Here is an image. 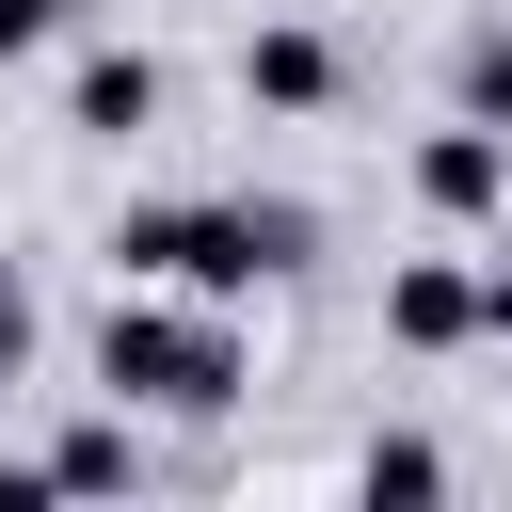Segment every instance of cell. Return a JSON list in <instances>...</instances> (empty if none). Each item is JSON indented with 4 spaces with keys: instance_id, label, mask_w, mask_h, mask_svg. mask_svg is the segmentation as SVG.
<instances>
[{
    "instance_id": "obj_3",
    "label": "cell",
    "mask_w": 512,
    "mask_h": 512,
    "mask_svg": "<svg viewBox=\"0 0 512 512\" xmlns=\"http://www.w3.org/2000/svg\"><path fill=\"white\" fill-rule=\"evenodd\" d=\"M496 192H512V128H480V112H448V128L416 144V208H432V224H480Z\"/></svg>"
},
{
    "instance_id": "obj_9",
    "label": "cell",
    "mask_w": 512,
    "mask_h": 512,
    "mask_svg": "<svg viewBox=\"0 0 512 512\" xmlns=\"http://www.w3.org/2000/svg\"><path fill=\"white\" fill-rule=\"evenodd\" d=\"M368 496H448V464H432L416 432H384V448H368Z\"/></svg>"
},
{
    "instance_id": "obj_7",
    "label": "cell",
    "mask_w": 512,
    "mask_h": 512,
    "mask_svg": "<svg viewBox=\"0 0 512 512\" xmlns=\"http://www.w3.org/2000/svg\"><path fill=\"white\" fill-rule=\"evenodd\" d=\"M48 480H64V496H112V480H128V416H80V432L48 448Z\"/></svg>"
},
{
    "instance_id": "obj_1",
    "label": "cell",
    "mask_w": 512,
    "mask_h": 512,
    "mask_svg": "<svg viewBox=\"0 0 512 512\" xmlns=\"http://www.w3.org/2000/svg\"><path fill=\"white\" fill-rule=\"evenodd\" d=\"M112 256H128V288L240 304V288L304 272V256H320V224H304L288 192H208V208H128V224H112Z\"/></svg>"
},
{
    "instance_id": "obj_6",
    "label": "cell",
    "mask_w": 512,
    "mask_h": 512,
    "mask_svg": "<svg viewBox=\"0 0 512 512\" xmlns=\"http://www.w3.org/2000/svg\"><path fill=\"white\" fill-rule=\"evenodd\" d=\"M240 96H256V112H320V96H336V48H320V32H256V48H240Z\"/></svg>"
},
{
    "instance_id": "obj_11",
    "label": "cell",
    "mask_w": 512,
    "mask_h": 512,
    "mask_svg": "<svg viewBox=\"0 0 512 512\" xmlns=\"http://www.w3.org/2000/svg\"><path fill=\"white\" fill-rule=\"evenodd\" d=\"M16 368H32V288L0 272V384H16Z\"/></svg>"
},
{
    "instance_id": "obj_5",
    "label": "cell",
    "mask_w": 512,
    "mask_h": 512,
    "mask_svg": "<svg viewBox=\"0 0 512 512\" xmlns=\"http://www.w3.org/2000/svg\"><path fill=\"white\" fill-rule=\"evenodd\" d=\"M64 112H80L96 144H128V128L160 112V64H144V48H80V80H64Z\"/></svg>"
},
{
    "instance_id": "obj_12",
    "label": "cell",
    "mask_w": 512,
    "mask_h": 512,
    "mask_svg": "<svg viewBox=\"0 0 512 512\" xmlns=\"http://www.w3.org/2000/svg\"><path fill=\"white\" fill-rule=\"evenodd\" d=\"M480 320H496V336H512V256H496V272H480Z\"/></svg>"
},
{
    "instance_id": "obj_10",
    "label": "cell",
    "mask_w": 512,
    "mask_h": 512,
    "mask_svg": "<svg viewBox=\"0 0 512 512\" xmlns=\"http://www.w3.org/2000/svg\"><path fill=\"white\" fill-rule=\"evenodd\" d=\"M64 16H96V0H0V64H16V48H48Z\"/></svg>"
},
{
    "instance_id": "obj_8",
    "label": "cell",
    "mask_w": 512,
    "mask_h": 512,
    "mask_svg": "<svg viewBox=\"0 0 512 512\" xmlns=\"http://www.w3.org/2000/svg\"><path fill=\"white\" fill-rule=\"evenodd\" d=\"M448 96H464L480 128H512V32H464V48H448Z\"/></svg>"
},
{
    "instance_id": "obj_2",
    "label": "cell",
    "mask_w": 512,
    "mask_h": 512,
    "mask_svg": "<svg viewBox=\"0 0 512 512\" xmlns=\"http://www.w3.org/2000/svg\"><path fill=\"white\" fill-rule=\"evenodd\" d=\"M96 384H112L128 416H224V400H240V336H224V304H192V288H176V304L128 288V304L96 320Z\"/></svg>"
},
{
    "instance_id": "obj_4",
    "label": "cell",
    "mask_w": 512,
    "mask_h": 512,
    "mask_svg": "<svg viewBox=\"0 0 512 512\" xmlns=\"http://www.w3.org/2000/svg\"><path fill=\"white\" fill-rule=\"evenodd\" d=\"M384 336H400V352H464V336H496V320H480V272H448V256L384 272Z\"/></svg>"
}]
</instances>
